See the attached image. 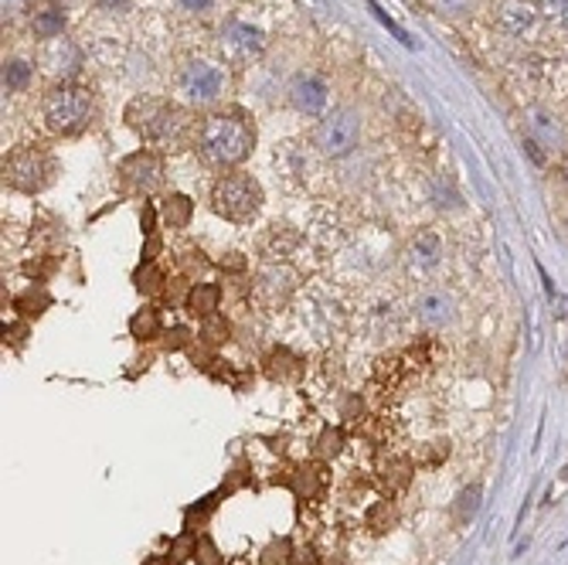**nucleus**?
I'll use <instances>...</instances> for the list:
<instances>
[{
    "label": "nucleus",
    "instance_id": "obj_15",
    "mask_svg": "<svg viewBox=\"0 0 568 565\" xmlns=\"http://www.w3.org/2000/svg\"><path fill=\"white\" fill-rule=\"evenodd\" d=\"M287 96L293 102V110L303 113V117H316L321 120L327 113V102H331V89L327 82L316 76V73H300L290 79L287 86Z\"/></svg>",
    "mask_w": 568,
    "mask_h": 565
},
{
    "label": "nucleus",
    "instance_id": "obj_24",
    "mask_svg": "<svg viewBox=\"0 0 568 565\" xmlns=\"http://www.w3.org/2000/svg\"><path fill=\"white\" fill-rule=\"evenodd\" d=\"M229 321L222 313H211V317H204L201 321V337L208 341V344H222V341H229Z\"/></svg>",
    "mask_w": 568,
    "mask_h": 565
},
{
    "label": "nucleus",
    "instance_id": "obj_9",
    "mask_svg": "<svg viewBox=\"0 0 568 565\" xmlns=\"http://www.w3.org/2000/svg\"><path fill=\"white\" fill-rule=\"evenodd\" d=\"M164 174H167V164L160 151H151V147L120 160V185L130 195H144V198L157 195L164 188Z\"/></svg>",
    "mask_w": 568,
    "mask_h": 565
},
{
    "label": "nucleus",
    "instance_id": "obj_4",
    "mask_svg": "<svg viewBox=\"0 0 568 565\" xmlns=\"http://www.w3.org/2000/svg\"><path fill=\"white\" fill-rule=\"evenodd\" d=\"M263 201H266L263 185L245 170H225L215 181V188H211V211L232 225L256 222V215L263 211Z\"/></svg>",
    "mask_w": 568,
    "mask_h": 565
},
{
    "label": "nucleus",
    "instance_id": "obj_25",
    "mask_svg": "<svg viewBox=\"0 0 568 565\" xmlns=\"http://www.w3.org/2000/svg\"><path fill=\"white\" fill-rule=\"evenodd\" d=\"M538 11L558 31H568V0H538Z\"/></svg>",
    "mask_w": 568,
    "mask_h": 565
},
{
    "label": "nucleus",
    "instance_id": "obj_26",
    "mask_svg": "<svg viewBox=\"0 0 568 565\" xmlns=\"http://www.w3.org/2000/svg\"><path fill=\"white\" fill-rule=\"evenodd\" d=\"M480 511V487H467L464 494H459V505H456V521H470L474 514Z\"/></svg>",
    "mask_w": 568,
    "mask_h": 565
},
{
    "label": "nucleus",
    "instance_id": "obj_22",
    "mask_svg": "<svg viewBox=\"0 0 568 565\" xmlns=\"http://www.w3.org/2000/svg\"><path fill=\"white\" fill-rule=\"evenodd\" d=\"M133 279H136V290H140V293H147V297L160 293V290H164V282H167V279H164V269H160L154 259H144V266L136 269V276H133Z\"/></svg>",
    "mask_w": 568,
    "mask_h": 565
},
{
    "label": "nucleus",
    "instance_id": "obj_19",
    "mask_svg": "<svg viewBox=\"0 0 568 565\" xmlns=\"http://www.w3.org/2000/svg\"><path fill=\"white\" fill-rule=\"evenodd\" d=\"M191 215H194V201L188 195H167L160 204V219L170 229H188Z\"/></svg>",
    "mask_w": 568,
    "mask_h": 565
},
{
    "label": "nucleus",
    "instance_id": "obj_1",
    "mask_svg": "<svg viewBox=\"0 0 568 565\" xmlns=\"http://www.w3.org/2000/svg\"><path fill=\"white\" fill-rule=\"evenodd\" d=\"M123 120L151 151L174 154V151H185L188 144L194 147L198 126L185 102H170L160 96H136L130 99Z\"/></svg>",
    "mask_w": 568,
    "mask_h": 565
},
{
    "label": "nucleus",
    "instance_id": "obj_6",
    "mask_svg": "<svg viewBox=\"0 0 568 565\" xmlns=\"http://www.w3.org/2000/svg\"><path fill=\"white\" fill-rule=\"evenodd\" d=\"M361 144V117L354 110H327L313 123L310 147L324 160H344Z\"/></svg>",
    "mask_w": 568,
    "mask_h": 565
},
{
    "label": "nucleus",
    "instance_id": "obj_18",
    "mask_svg": "<svg viewBox=\"0 0 568 565\" xmlns=\"http://www.w3.org/2000/svg\"><path fill=\"white\" fill-rule=\"evenodd\" d=\"M531 120H527V133H531V144H542V147H558L561 140H565V130H561V123L552 117V113H545V110H531L527 113Z\"/></svg>",
    "mask_w": 568,
    "mask_h": 565
},
{
    "label": "nucleus",
    "instance_id": "obj_8",
    "mask_svg": "<svg viewBox=\"0 0 568 565\" xmlns=\"http://www.w3.org/2000/svg\"><path fill=\"white\" fill-rule=\"evenodd\" d=\"M266 45H269L266 31L248 21H225L219 31V55L225 58V65H235V68L259 62Z\"/></svg>",
    "mask_w": 568,
    "mask_h": 565
},
{
    "label": "nucleus",
    "instance_id": "obj_5",
    "mask_svg": "<svg viewBox=\"0 0 568 565\" xmlns=\"http://www.w3.org/2000/svg\"><path fill=\"white\" fill-rule=\"evenodd\" d=\"M229 92V73L222 62L208 58H191L177 68L174 76V96L177 102H185L188 110H208Z\"/></svg>",
    "mask_w": 568,
    "mask_h": 565
},
{
    "label": "nucleus",
    "instance_id": "obj_7",
    "mask_svg": "<svg viewBox=\"0 0 568 565\" xmlns=\"http://www.w3.org/2000/svg\"><path fill=\"white\" fill-rule=\"evenodd\" d=\"M55 174H58V164L42 147H18L4 157V185L24 195H38L52 188Z\"/></svg>",
    "mask_w": 568,
    "mask_h": 565
},
{
    "label": "nucleus",
    "instance_id": "obj_16",
    "mask_svg": "<svg viewBox=\"0 0 568 565\" xmlns=\"http://www.w3.org/2000/svg\"><path fill=\"white\" fill-rule=\"evenodd\" d=\"M310 154H316V151L303 147L300 140H290V144H276V154H272L276 178H282L287 185H303L310 178Z\"/></svg>",
    "mask_w": 568,
    "mask_h": 565
},
{
    "label": "nucleus",
    "instance_id": "obj_29",
    "mask_svg": "<svg viewBox=\"0 0 568 565\" xmlns=\"http://www.w3.org/2000/svg\"><path fill=\"white\" fill-rule=\"evenodd\" d=\"M194 549H198V539L188 532V535H181V539H177V542L170 545V555H167V558H170V562H185L188 555H194Z\"/></svg>",
    "mask_w": 568,
    "mask_h": 565
},
{
    "label": "nucleus",
    "instance_id": "obj_10",
    "mask_svg": "<svg viewBox=\"0 0 568 565\" xmlns=\"http://www.w3.org/2000/svg\"><path fill=\"white\" fill-rule=\"evenodd\" d=\"M300 290V273L290 266V263H279V259H269L256 279H253V297L256 303H263L266 310H279L293 300V293Z\"/></svg>",
    "mask_w": 568,
    "mask_h": 565
},
{
    "label": "nucleus",
    "instance_id": "obj_14",
    "mask_svg": "<svg viewBox=\"0 0 568 565\" xmlns=\"http://www.w3.org/2000/svg\"><path fill=\"white\" fill-rule=\"evenodd\" d=\"M443 250H446V245H443V235L439 232H433V229L415 232L409 239V245H405V253H402L405 269L412 276H430V273H436L443 266Z\"/></svg>",
    "mask_w": 568,
    "mask_h": 565
},
{
    "label": "nucleus",
    "instance_id": "obj_33",
    "mask_svg": "<svg viewBox=\"0 0 568 565\" xmlns=\"http://www.w3.org/2000/svg\"><path fill=\"white\" fill-rule=\"evenodd\" d=\"M222 269H235L238 273V269H245V259L238 253H232V259H222Z\"/></svg>",
    "mask_w": 568,
    "mask_h": 565
},
{
    "label": "nucleus",
    "instance_id": "obj_31",
    "mask_svg": "<svg viewBox=\"0 0 568 565\" xmlns=\"http://www.w3.org/2000/svg\"><path fill=\"white\" fill-rule=\"evenodd\" d=\"M341 446H344V436H341L337 430H324V436H321V453H324V456H337Z\"/></svg>",
    "mask_w": 568,
    "mask_h": 565
},
{
    "label": "nucleus",
    "instance_id": "obj_23",
    "mask_svg": "<svg viewBox=\"0 0 568 565\" xmlns=\"http://www.w3.org/2000/svg\"><path fill=\"white\" fill-rule=\"evenodd\" d=\"M430 8L443 18H470L477 11V0H430Z\"/></svg>",
    "mask_w": 568,
    "mask_h": 565
},
{
    "label": "nucleus",
    "instance_id": "obj_32",
    "mask_svg": "<svg viewBox=\"0 0 568 565\" xmlns=\"http://www.w3.org/2000/svg\"><path fill=\"white\" fill-rule=\"evenodd\" d=\"M164 337H167V341H164V344H167V351H177V347H185V344L191 341V334H188L185 328H174V331H167Z\"/></svg>",
    "mask_w": 568,
    "mask_h": 565
},
{
    "label": "nucleus",
    "instance_id": "obj_3",
    "mask_svg": "<svg viewBox=\"0 0 568 565\" xmlns=\"http://www.w3.org/2000/svg\"><path fill=\"white\" fill-rule=\"evenodd\" d=\"M42 117L55 136H79L96 117V99L79 82H52L42 96Z\"/></svg>",
    "mask_w": 568,
    "mask_h": 565
},
{
    "label": "nucleus",
    "instance_id": "obj_20",
    "mask_svg": "<svg viewBox=\"0 0 568 565\" xmlns=\"http://www.w3.org/2000/svg\"><path fill=\"white\" fill-rule=\"evenodd\" d=\"M31 31H34V38H58V34L65 31V14L58 8H42V11H34L31 18Z\"/></svg>",
    "mask_w": 568,
    "mask_h": 565
},
{
    "label": "nucleus",
    "instance_id": "obj_17",
    "mask_svg": "<svg viewBox=\"0 0 568 565\" xmlns=\"http://www.w3.org/2000/svg\"><path fill=\"white\" fill-rule=\"evenodd\" d=\"M185 307L198 317V321H204V317L222 310V287L219 282H194L185 297Z\"/></svg>",
    "mask_w": 568,
    "mask_h": 565
},
{
    "label": "nucleus",
    "instance_id": "obj_21",
    "mask_svg": "<svg viewBox=\"0 0 568 565\" xmlns=\"http://www.w3.org/2000/svg\"><path fill=\"white\" fill-rule=\"evenodd\" d=\"M130 334H133L136 341H154V337H160V334H164V328H160V313H157L154 307L136 310V313L130 317Z\"/></svg>",
    "mask_w": 568,
    "mask_h": 565
},
{
    "label": "nucleus",
    "instance_id": "obj_13",
    "mask_svg": "<svg viewBox=\"0 0 568 565\" xmlns=\"http://www.w3.org/2000/svg\"><path fill=\"white\" fill-rule=\"evenodd\" d=\"M542 21L545 18H542L538 4H531V0H501V8H497V27L517 42L535 38Z\"/></svg>",
    "mask_w": 568,
    "mask_h": 565
},
{
    "label": "nucleus",
    "instance_id": "obj_12",
    "mask_svg": "<svg viewBox=\"0 0 568 565\" xmlns=\"http://www.w3.org/2000/svg\"><path fill=\"white\" fill-rule=\"evenodd\" d=\"M456 310H459L456 297H453L449 290H443V287H425V290H419V297H415V303H412L415 321H419L422 328H430V331L449 328V324L456 321Z\"/></svg>",
    "mask_w": 568,
    "mask_h": 565
},
{
    "label": "nucleus",
    "instance_id": "obj_28",
    "mask_svg": "<svg viewBox=\"0 0 568 565\" xmlns=\"http://www.w3.org/2000/svg\"><path fill=\"white\" fill-rule=\"evenodd\" d=\"M27 79H31V65L27 62H8V68H4V86L8 89H24Z\"/></svg>",
    "mask_w": 568,
    "mask_h": 565
},
{
    "label": "nucleus",
    "instance_id": "obj_27",
    "mask_svg": "<svg viewBox=\"0 0 568 565\" xmlns=\"http://www.w3.org/2000/svg\"><path fill=\"white\" fill-rule=\"evenodd\" d=\"M194 562H198V565H222L225 555L219 552V545L211 542L208 535H201V539H198V549H194Z\"/></svg>",
    "mask_w": 568,
    "mask_h": 565
},
{
    "label": "nucleus",
    "instance_id": "obj_11",
    "mask_svg": "<svg viewBox=\"0 0 568 565\" xmlns=\"http://www.w3.org/2000/svg\"><path fill=\"white\" fill-rule=\"evenodd\" d=\"M38 65H42V73H48L55 82H73V76L82 68V52L76 42H68L65 34H58V38L42 42Z\"/></svg>",
    "mask_w": 568,
    "mask_h": 565
},
{
    "label": "nucleus",
    "instance_id": "obj_2",
    "mask_svg": "<svg viewBox=\"0 0 568 565\" xmlns=\"http://www.w3.org/2000/svg\"><path fill=\"white\" fill-rule=\"evenodd\" d=\"M194 151L198 157L215 167V170H238L256 151V123L245 110L232 106V110L208 113L198 126L194 136Z\"/></svg>",
    "mask_w": 568,
    "mask_h": 565
},
{
    "label": "nucleus",
    "instance_id": "obj_30",
    "mask_svg": "<svg viewBox=\"0 0 568 565\" xmlns=\"http://www.w3.org/2000/svg\"><path fill=\"white\" fill-rule=\"evenodd\" d=\"M290 542H272L263 555V565H287L290 562Z\"/></svg>",
    "mask_w": 568,
    "mask_h": 565
}]
</instances>
